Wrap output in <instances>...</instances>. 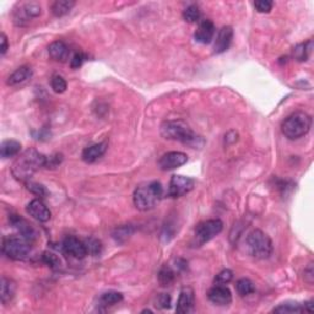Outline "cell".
Returning a JSON list of instances; mask_svg holds the SVG:
<instances>
[{
	"label": "cell",
	"instance_id": "34",
	"mask_svg": "<svg viewBox=\"0 0 314 314\" xmlns=\"http://www.w3.org/2000/svg\"><path fill=\"white\" fill-rule=\"evenodd\" d=\"M42 259H43V263L45 265L53 268V269H57V268L60 267V259L54 253L44 252L43 255H42Z\"/></svg>",
	"mask_w": 314,
	"mask_h": 314
},
{
	"label": "cell",
	"instance_id": "12",
	"mask_svg": "<svg viewBox=\"0 0 314 314\" xmlns=\"http://www.w3.org/2000/svg\"><path fill=\"white\" fill-rule=\"evenodd\" d=\"M207 298L216 306H228L232 302V294L225 285H215L207 292Z\"/></svg>",
	"mask_w": 314,
	"mask_h": 314
},
{
	"label": "cell",
	"instance_id": "40",
	"mask_svg": "<svg viewBox=\"0 0 314 314\" xmlns=\"http://www.w3.org/2000/svg\"><path fill=\"white\" fill-rule=\"evenodd\" d=\"M314 280V270H313V263H310L308 267L304 269V281L312 285Z\"/></svg>",
	"mask_w": 314,
	"mask_h": 314
},
{
	"label": "cell",
	"instance_id": "18",
	"mask_svg": "<svg viewBox=\"0 0 314 314\" xmlns=\"http://www.w3.org/2000/svg\"><path fill=\"white\" fill-rule=\"evenodd\" d=\"M107 148H108V144L106 141L88 146V148H86L84 151H82V155H81L82 160H84L86 163L96 162L99 158H101L103 155H105V152L107 151Z\"/></svg>",
	"mask_w": 314,
	"mask_h": 314
},
{
	"label": "cell",
	"instance_id": "1",
	"mask_svg": "<svg viewBox=\"0 0 314 314\" xmlns=\"http://www.w3.org/2000/svg\"><path fill=\"white\" fill-rule=\"evenodd\" d=\"M161 135L167 140L179 141L182 144L197 149L203 146L204 140L197 135L190 127L183 120H166L161 124Z\"/></svg>",
	"mask_w": 314,
	"mask_h": 314
},
{
	"label": "cell",
	"instance_id": "31",
	"mask_svg": "<svg viewBox=\"0 0 314 314\" xmlns=\"http://www.w3.org/2000/svg\"><path fill=\"white\" fill-rule=\"evenodd\" d=\"M51 86L56 93H64L68 87L65 79L60 75H53L51 80Z\"/></svg>",
	"mask_w": 314,
	"mask_h": 314
},
{
	"label": "cell",
	"instance_id": "4",
	"mask_svg": "<svg viewBox=\"0 0 314 314\" xmlns=\"http://www.w3.org/2000/svg\"><path fill=\"white\" fill-rule=\"evenodd\" d=\"M312 128V117L306 112H295L281 124V132L289 140L303 138Z\"/></svg>",
	"mask_w": 314,
	"mask_h": 314
},
{
	"label": "cell",
	"instance_id": "20",
	"mask_svg": "<svg viewBox=\"0 0 314 314\" xmlns=\"http://www.w3.org/2000/svg\"><path fill=\"white\" fill-rule=\"evenodd\" d=\"M32 75L33 71L30 66H21V68L16 69L13 74L9 76L7 84L9 86H17V85L29 81L32 78Z\"/></svg>",
	"mask_w": 314,
	"mask_h": 314
},
{
	"label": "cell",
	"instance_id": "36",
	"mask_svg": "<svg viewBox=\"0 0 314 314\" xmlns=\"http://www.w3.org/2000/svg\"><path fill=\"white\" fill-rule=\"evenodd\" d=\"M273 2H269V0H259V2L254 3L255 10L260 14L270 13L271 9H273Z\"/></svg>",
	"mask_w": 314,
	"mask_h": 314
},
{
	"label": "cell",
	"instance_id": "29",
	"mask_svg": "<svg viewBox=\"0 0 314 314\" xmlns=\"http://www.w3.org/2000/svg\"><path fill=\"white\" fill-rule=\"evenodd\" d=\"M236 288H237V292L240 296H249L252 294H254L255 292V286L254 283H253L251 280L249 279H240L237 281L236 283Z\"/></svg>",
	"mask_w": 314,
	"mask_h": 314
},
{
	"label": "cell",
	"instance_id": "26",
	"mask_svg": "<svg viewBox=\"0 0 314 314\" xmlns=\"http://www.w3.org/2000/svg\"><path fill=\"white\" fill-rule=\"evenodd\" d=\"M122 301H123V295L117 291L105 292V294L101 295L100 297V304L103 307L114 306V304L119 303Z\"/></svg>",
	"mask_w": 314,
	"mask_h": 314
},
{
	"label": "cell",
	"instance_id": "24",
	"mask_svg": "<svg viewBox=\"0 0 314 314\" xmlns=\"http://www.w3.org/2000/svg\"><path fill=\"white\" fill-rule=\"evenodd\" d=\"M274 313H280V314H295V313H302L304 312V308L301 306L297 302H283V303L279 304L276 308L273 309Z\"/></svg>",
	"mask_w": 314,
	"mask_h": 314
},
{
	"label": "cell",
	"instance_id": "10",
	"mask_svg": "<svg viewBox=\"0 0 314 314\" xmlns=\"http://www.w3.org/2000/svg\"><path fill=\"white\" fill-rule=\"evenodd\" d=\"M187 161L188 156L184 152L171 151L161 156L160 160H158V167L162 171L176 170L187 163Z\"/></svg>",
	"mask_w": 314,
	"mask_h": 314
},
{
	"label": "cell",
	"instance_id": "33",
	"mask_svg": "<svg viewBox=\"0 0 314 314\" xmlns=\"http://www.w3.org/2000/svg\"><path fill=\"white\" fill-rule=\"evenodd\" d=\"M233 273L230 269H224L218 275L215 276V285H227L228 282L232 281Z\"/></svg>",
	"mask_w": 314,
	"mask_h": 314
},
{
	"label": "cell",
	"instance_id": "8",
	"mask_svg": "<svg viewBox=\"0 0 314 314\" xmlns=\"http://www.w3.org/2000/svg\"><path fill=\"white\" fill-rule=\"evenodd\" d=\"M42 13L41 5L37 3H23L14 10L13 17L15 25L25 26L29 21H31L35 17H38Z\"/></svg>",
	"mask_w": 314,
	"mask_h": 314
},
{
	"label": "cell",
	"instance_id": "5",
	"mask_svg": "<svg viewBox=\"0 0 314 314\" xmlns=\"http://www.w3.org/2000/svg\"><path fill=\"white\" fill-rule=\"evenodd\" d=\"M247 248L255 259H268L273 253V242L261 230H253L247 237Z\"/></svg>",
	"mask_w": 314,
	"mask_h": 314
},
{
	"label": "cell",
	"instance_id": "41",
	"mask_svg": "<svg viewBox=\"0 0 314 314\" xmlns=\"http://www.w3.org/2000/svg\"><path fill=\"white\" fill-rule=\"evenodd\" d=\"M8 50H9L8 37L5 36L4 32H2V35H0V54H2V56H4V54L7 53Z\"/></svg>",
	"mask_w": 314,
	"mask_h": 314
},
{
	"label": "cell",
	"instance_id": "21",
	"mask_svg": "<svg viewBox=\"0 0 314 314\" xmlns=\"http://www.w3.org/2000/svg\"><path fill=\"white\" fill-rule=\"evenodd\" d=\"M16 292V283L11 279L3 276L2 277V289H0V300L3 304H7L14 298Z\"/></svg>",
	"mask_w": 314,
	"mask_h": 314
},
{
	"label": "cell",
	"instance_id": "14",
	"mask_svg": "<svg viewBox=\"0 0 314 314\" xmlns=\"http://www.w3.org/2000/svg\"><path fill=\"white\" fill-rule=\"evenodd\" d=\"M26 211L31 218L39 222H47L51 219V211L41 199H33L27 204Z\"/></svg>",
	"mask_w": 314,
	"mask_h": 314
},
{
	"label": "cell",
	"instance_id": "22",
	"mask_svg": "<svg viewBox=\"0 0 314 314\" xmlns=\"http://www.w3.org/2000/svg\"><path fill=\"white\" fill-rule=\"evenodd\" d=\"M21 151V144L16 140H5L2 142L0 146V155L4 158H10L14 156H17L19 152Z\"/></svg>",
	"mask_w": 314,
	"mask_h": 314
},
{
	"label": "cell",
	"instance_id": "16",
	"mask_svg": "<svg viewBox=\"0 0 314 314\" xmlns=\"http://www.w3.org/2000/svg\"><path fill=\"white\" fill-rule=\"evenodd\" d=\"M233 39V30L231 26H224L219 31L218 36H216L215 44H214V52L216 54H221L226 52L230 48L231 43Z\"/></svg>",
	"mask_w": 314,
	"mask_h": 314
},
{
	"label": "cell",
	"instance_id": "32",
	"mask_svg": "<svg viewBox=\"0 0 314 314\" xmlns=\"http://www.w3.org/2000/svg\"><path fill=\"white\" fill-rule=\"evenodd\" d=\"M85 246H86L87 254L92 255V257L100 255L101 252H102V243H101V240H99L97 238L86 239V242H85Z\"/></svg>",
	"mask_w": 314,
	"mask_h": 314
},
{
	"label": "cell",
	"instance_id": "15",
	"mask_svg": "<svg viewBox=\"0 0 314 314\" xmlns=\"http://www.w3.org/2000/svg\"><path fill=\"white\" fill-rule=\"evenodd\" d=\"M215 25L211 20H203L194 33V38L198 43L209 44L214 39Z\"/></svg>",
	"mask_w": 314,
	"mask_h": 314
},
{
	"label": "cell",
	"instance_id": "42",
	"mask_svg": "<svg viewBox=\"0 0 314 314\" xmlns=\"http://www.w3.org/2000/svg\"><path fill=\"white\" fill-rule=\"evenodd\" d=\"M312 307H313V301H308V302H306V303H304V312H308V313H312L313 312V309H312Z\"/></svg>",
	"mask_w": 314,
	"mask_h": 314
},
{
	"label": "cell",
	"instance_id": "27",
	"mask_svg": "<svg viewBox=\"0 0 314 314\" xmlns=\"http://www.w3.org/2000/svg\"><path fill=\"white\" fill-rule=\"evenodd\" d=\"M175 271H173L172 268L168 267V265H163L160 271H158V282H160V285L163 286V287L170 286L171 283L175 281Z\"/></svg>",
	"mask_w": 314,
	"mask_h": 314
},
{
	"label": "cell",
	"instance_id": "35",
	"mask_svg": "<svg viewBox=\"0 0 314 314\" xmlns=\"http://www.w3.org/2000/svg\"><path fill=\"white\" fill-rule=\"evenodd\" d=\"M27 189H29L32 194L37 195V197H45V195L48 194L47 189H45L44 185L38 184V183H33V182L27 183Z\"/></svg>",
	"mask_w": 314,
	"mask_h": 314
},
{
	"label": "cell",
	"instance_id": "25",
	"mask_svg": "<svg viewBox=\"0 0 314 314\" xmlns=\"http://www.w3.org/2000/svg\"><path fill=\"white\" fill-rule=\"evenodd\" d=\"M312 41H308L306 43L296 45L294 48V58L296 60H298V62H306L308 58H309L310 53H312Z\"/></svg>",
	"mask_w": 314,
	"mask_h": 314
},
{
	"label": "cell",
	"instance_id": "13",
	"mask_svg": "<svg viewBox=\"0 0 314 314\" xmlns=\"http://www.w3.org/2000/svg\"><path fill=\"white\" fill-rule=\"evenodd\" d=\"M9 222L14 228H16L19 231V233L21 234V237H23L26 240H29L30 243L33 242L37 237V233H36V230L33 228L31 224H29L25 219H22L19 215H10L9 218Z\"/></svg>",
	"mask_w": 314,
	"mask_h": 314
},
{
	"label": "cell",
	"instance_id": "38",
	"mask_svg": "<svg viewBox=\"0 0 314 314\" xmlns=\"http://www.w3.org/2000/svg\"><path fill=\"white\" fill-rule=\"evenodd\" d=\"M63 161V156L60 154L52 155V156H47L45 158V168H56L59 166Z\"/></svg>",
	"mask_w": 314,
	"mask_h": 314
},
{
	"label": "cell",
	"instance_id": "30",
	"mask_svg": "<svg viewBox=\"0 0 314 314\" xmlns=\"http://www.w3.org/2000/svg\"><path fill=\"white\" fill-rule=\"evenodd\" d=\"M201 13L200 9L197 5H189L188 8L184 9L183 11V19H184L189 23H195L200 20Z\"/></svg>",
	"mask_w": 314,
	"mask_h": 314
},
{
	"label": "cell",
	"instance_id": "37",
	"mask_svg": "<svg viewBox=\"0 0 314 314\" xmlns=\"http://www.w3.org/2000/svg\"><path fill=\"white\" fill-rule=\"evenodd\" d=\"M87 59V56L82 52H76V53L73 56L71 62H70V65H71L73 69H79L80 66L84 64L85 60Z\"/></svg>",
	"mask_w": 314,
	"mask_h": 314
},
{
	"label": "cell",
	"instance_id": "19",
	"mask_svg": "<svg viewBox=\"0 0 314 314\" xmlns=\"http://www.w3.org/2000/svg\"><path fill=\"white\" fill-rule=\"evenodd\" d=\"M48 53H50V57L52 59H54L56 62L64 63L66 62V59L69 58L70 51L68 45L64 43L63 41H56L50 44V47H48Z\"/></svg>",
	"mask_w": 314,
	"mask_h": 314
},
{
	"label": "cell",
	"instance_id": "7",
	"mask_svg": "<svg viewBox=\"0 0 314 314\" xmlns=\"http://www.w3.org/2000/svg\"><path fill=\"white\" fill-rule=\"evenodd\" d=\"M224 224L220 219H211L200 222L197 225L194 231V238L198 246H203L205 243L214 239L218 234L221 233Z\"/></svg>",
	"mask_w": 314,
	"mask_h": 314
},
{
	"label": "cell",
	"instance_id": "2",
	"mask_svg": "<svg viewBox=\"0 0 314 314\" xmlns=\"http://www.w3.org/2000/svg\"><path fill=\"white\" fill-rule=\"evenodd\" d=\"M45 158L47 156H44L43 154L35 150V149H29L16 158L11 172H13L15 178L19 181H29L39 168L45 166Z\"/></svg>",
	"mask_w": 314,
	"mask_h": 314
},
{
	"label": "cell",
	"instance_id": "39",
	"mask_svg": "<svg viewBox=\"0 0 314 314\" xmlns=\"http://www.w3.org/2000/svg\"><path fill=\"white\" fill-rule=\"evenodd\" d=\"M156 306L161 309H168L171 307V296L168 294L157 295Z\"/></svg>",
	"mask_w": 314,
	"mask_h": 314
},
{
	"label": "cell",
	"instance_id": "9",
	"mask_svg": "<svg viewBox=\"0 0 314 314\" xmlns=\"http://www.w3.org/2000/svg\"><path fill=\"white\" fill-rule=\"evenodd\" d=\"M195 181L193 178L181 175L172 176L168 185V195L171 198H181L193 190Z\"/></svg>",
	"mask_w": 314,
	"mask_h": 314
},
{
	"label": "cell",
	"instance_id": "11",
	"mask_svg": "<svg viewBox=\"0 0 314 314\" xmlns=\"http://www.w3.org/2000/svg\"><path fill=\"white\" fill-rule=\"evenodd\" d=\"M62 249L66 255L75 259H84L87 255V249L85 243L73 236L66 237V238L63 240Z\"/></svg>",
	"mask_w": 314,
	"mask_h": 314
},
{
	"label": "cell",
	"instance_id": "3",
	"mask_svg": "<svg viewBox=\"0 0 314 314\" xmlns=\"http://www.w3.org/2000/svg\"><path fill=\"white\" fill-rule=\"evenodd\" d=\"M163 197V188L160 182H151L140 185L134 191V205L140 211H149L160 203Z\"/></svg>",
	"mask_w": 314,
	"mask_h": 314
},
{
	"label": "cell",
	"instance_id": "6",
	"mask_svg": "<svg viewBox=\"0 0 314 314\" xmlns=\"http://www.w3.org/2000/svg\"><path fill=\"white\" fill-rule=\"evenodd\" d=\"M2 251L9 259L23 260L30 253V242L23 237H7L3 238Z\"/></svg>",
	"mask_w": 314,
	"mask_h": 314
},
{
	"label": "cell",
	"instance_id": "23",
	"mask_svg": "<svg viewBox=\"0 0 314 314\" xmlns=\"http://www.w3.org/2000/svg\"><path fill=\"white\" fill-rule=\"evenodd\" d=\"M75 7V2H71V0H57L52 4V14L54 15L56 17H62L68 15L71 9Z\"/></svg>",
	"mask_w": 314,
	"mask_h": 314
},
{
	"label": "cell",
	"instance_id": "28",
	"mask_svg": "<svg viewBox=\"0 0 314 314\" xmlns=\"http://www.w3.org/2000/svg\"><path fill=\"white\" fill-rule=\"evenodd\" d=\"M133 233H134V227L132 225H122V226L114 228L112 236H113V238L117 240L118 243H124Z\"/></svg>",
	"mask_w": 314,
	"mask_h": 314
},
{
	"label": "cell",
	"instance_id": "17",
	"mask_svg": "<svg viewBox=\"0 0 314 314\" xmlns=\"http://www.w3.org/2000/svg\"><path fill=\"white\" fill-rule=\"evenodd\" d=\"M194 291L190 287L183 288L179 294L178 302H177L176 312L179 314H187L190 313L194 309Z\"/></svg>",
	"mask_w": 314,
	"mask_h": 314
}]
</instances>
